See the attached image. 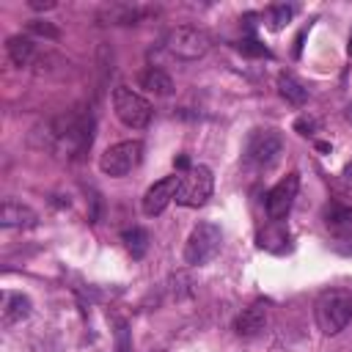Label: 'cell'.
<instances>
[{"label": "cell", "instance_id": "23", "mask_svg": "<svg viewBox=\"0 0 352 352\" xmlns=\"http://www.w3.org/2000/svg\"><path fill=\"white\" fill-rule=\"evenodd\" d=\"M118 352H129V344H126V327H124V324L118 327Z\"/></svg>", "mask_w": 352, "mask_h": 352}, {"label": "cell", "instance_id": "24", "mask_svg": "<svg viewBox=\"0 0 352 352\" xmlns=\"http://www.w3.org/2000/svg\"><path fill=\"white\" fill-rule=\"evenodd\" d=\"M344 173H346V179H352V162L346 165V170H344Z\"/></svg>", "mask_w": 352, "mask_h": 352}, {"label": "cell", "instance_id": "18", "mask_svg": "<svg viewBox=\"0 0 352 352\" xmlns=\"http://www.w3.org/2000/svg\"><path fill=\"white\" fill-rule=\"evenodd\" d=\"M124 242H126V250L132 253V258H140L148 248V234L143 228H132V231L124 234Z\"/></svg>", "mask_w": 352, "mask_h": 352}, {"label": "cell", "instance_id": "21", "mask_svg": "<svg viewBox=\"0 0 352 352\" xmlns=\"http://www.w3.org/2000/svg\"><path fill=\"white\" fill-rule=\"evenodd\" d=\"M314 118H297V124H294V129L300 132V135H314Z\"/></svg>", "mask_w": 352, "mask_h": 352}, {"label": "cell", "instance_id": "20", "mask_svg": "<svg viewBox=\"0 0 352 352\" xmlns=\"http://www.w3.org/2000/svg\"><path fill=\"white\" fill-rule=\"evenodd\" d=\"M330 248H333L336 253H341V256H352V231H346V234L336 236Z\"/></svg>", "mask_w": 352, "mask_h": 352}, {"label": "cell", "instance_id": "26", "mask_svg": "<svg viewBox=\"0 0 352 352\" xmlns=\"http://www.w3.org/2000/svg\"><path fill=\"white\" fill-rule=\"evenodd\" d=\"M349 116H352V104H349Z\"/></svg>", "mask_w": 352, "mask_h": 352}, {"label": "cell", "instance_id": "1", "mask_svg": "<svg viewBox=\"0 0 352 352\" xmlns=\"http://www.w3.org/2000/svg\"><path fill=\"white\" fill-rule=\"evenodd\" d=\"M314 316H316V324L324 336L341 333L352 322V294L344 292V289L322 292L316 305H314Z\"/></svg>", "mask_w": 352, "mask_h": 352}, {"label": "cell", "instance_id": "22", "mask_svg": "<svg viewBox=\"0 0 352 352\" xmlns=\"http://www.w3.org/2000/svg\"><path fill=\"white\" fill-rule=\"evenodd\" d=\"M30 8L33 11H50V8H55V0H30Z\"/></svg>", "mask_w": 352, "mask_h": 352}, {"label": "cell", "instance_id": "6", "mask_svg": "<svg viewBox=\"0 0 352 352\" xmlns=\"http://www.w3.org/2000/svg\"><path fill=\"white\" fill-rule=\"evenodd\" d=\"M143 160V143L140 140H121L110 148H104V154L99 157V168L104 176H126L132 173Z\"/></svg>", "mask_w": 352, "mask_h": 352}, {"label": "cell", "instance_id": "16", "mask_svg": "<svg viewBox=\"0 0 352 352\" xmlns=\"http://www.w3.org/2000/svg\"><path fill=\"white\" fill-rule=\"evenodd\" d=\"M278 91H280V96L286 99V102H292V104H305L308 102V88L294 77V74H278Z\"/></svg>", "mask_w": 352, "mask_h": 352}, {"label": "cell", "instance_id": "3", "mask_svg": "<svg viewBox=\"0 0 352 352\" xmlns=\"http://www.w3.org/2000/svg\"><path fill=\"white\" fill-rule=\"evenodd\" d=\"M209 47H212V38L206 36V30L192 25H179L165 33V50L182 60H198L209 52Z\"/></svg>", "mask_w": 352, "mask_h": 352}, {"label": "cell", "instance_id": "14", "mask_svg": "<svg viewBox=\"0 0 352 352\" xmlns=\"http://www.w3.org/2000/svg\"><path fill=\"white\" fill-rule=\"evenodd\" d=\"M140 88H146L154 96H168L173 91V80L160 66H148L146 72H140Z\"/></svg>", "mask_w": 352, "mask_h": 352}, {"label": "cell", "instance_id": "25", "mask_svg": "<svg viewBox=\"0 0 352 352\" xmlns=\"http://www.w3.org/2000/svg\"><path fill=\"white\" fill-rule=\"evenodd\" d=\"M349 55H352V36H349Z\"/></svg>", "mask_w": 352, "mask_h": 352}, {"label": "cell", "instance_id": "15", "mask_svg": "<svg viewBox=\"0 0 352 352\" xmlns=\"http://www.w3.org/2000/svg\"><path fill=\"white\" fill-rule=\"evenodd\" d=\"M264 324H267V311L258 308V305H253V308H245V311L236 316L234 330H236L239 336H256L258 330H264Z\"/></svg>", "mask_w": 352, "mask_h": 352}, {"label": "cell", "instance_id": "8", "mask_svg": "<svg viewBox=\"0 0 352 352\" xmlns=\"http://www.w3.org/2000/svg\"><path fill=\"white\" fill-rule=\"evenodd\" d=\"M297 190H300V173L292 170V173H286V176L267 192V214H270L275 223L283 220V217L292 212L294 198H297Z\"/></svg>", "mask_w": 352, "mask_h": 352}, {"label": "cell", "instance_id": "13", "mask_svg": "<svg viewBox=\"0 0 352 352\" xmlns=\"http://www.w3.org/2000/svg\"><path fill=\"white\" fill-rule=\"evenodd\" d=\"M6 52H8V60H11L14 66H28L30 58H33V52H36V44H33L30 36L16 33V36H11V38L6 41Z\"/></svg>", "mask_w": 352, "mask_h": 352}, {"label": "cell", "instance_id": "9", "mask_svg": "<svg viewBox=\"0 0 352 352\" xmlns=\"http://www.w3.org/2000/svg\"><path fill=\"white\" fill-rule=\"evenodd\" d=\"M176 187H179V176H165V179L154 182V184L146 190V195H143V212H146L148 217L162 214L165 206L176 198Z\"/></svg>", "mask_w": 352, "mask_h": 352}, {"label": "cell", "instance_id": "12", "mask_svg": "<svg viewBox=\"0 0 352 352\" xmlns=\"http://www.w3.org/2000/svg\"><path fill=\"white\" fill-rule=\"evenodd\" d=\"M96 16L104 25H132L143 16V8L135 3H110V6H102Z\"/></svg>", "mask_w": 352, "mask_h": 352}, {"label": "cell", "instance_id": "19", "mask_svg": "<svg viewBox=\"0 0 352 352\" xmlns=\"http://www.w3.org/2000/svg\"><path fill=\"white\" fill-rule=\"evenodd\" d=\"M324 223L327 226H352V206H338V204L327 206Z\"/></svg>", "mask_w": 352, "mask_h": 352}, {"label": "cell", "instance_id": "7", "mask_svg": "<svg viewBox=\"0 0 352 352\" xmlns=\"http://www.w3.org/2000/svg\"><path fill=\"white\" fill-rule=\"evenodd\" d=\"M280 148H283V140L275 129H256L245 143V160L256 168H270L278 162Z\"/></svg>", "mask_w": 352, "mask_h": 352}, {"label": "cell", "instance_id": "5", "mask_svg": "<svg viewBox=\"0 0 352 352\" xmlns=\"http://www.w3.org/2000/svg\"><path fill=\"white\" fill-rule=\"evenodd\" d=\"M113 110H116L118 121L124 126H132V129H143L151 121V104H148V99H143L138 91L126 88V85H118L113 91Z\"/></svg>", "mask_w": 352, "mask_h": 352}, {"label": "cell", "instance_id": "10", "mask_svg": "<svg viewBox=\"0 0 352 352\" xmlns=\"http://www.w3.org/2000/svg\"><path fill=\"white\" fill-rule=\"evenodd\" d=\"M36 212L14 198H6L3 201V209H0V226L3 228H30L36 226Z\"/></svg>", "mask_w": 352, "mask_h": 352}, {"label": "cell", "instance_id": "11", "mask_svg": "<svg viewBox=\"0 0 352 352\" xmlns=\"http://www.w3.org/2000/svg\"><path fill=\"white\" fill-rule=\"evenodd\" d=\"M30 316V300L22 292H3V305H0V319L6 327L22 322Z\"/></svg>", "mask_w": 352, "mask_h": 352}, {"label": "cell", "instance_id": "4", "mask_svg": "<svg viewBox=\"0 0 352 352\" xmlns=\"http://www.w3.org/2000/svg\"><path fill=\"white\" fill-rule=\"evenodd\" d=\"M214 190V179L212 170L206 165H190L182 176H179V187H176V204L179 206H204L209 201Z\"/></svg>", "mask_w": 352, "mask_h": 352}, {"label": "cell", "instance_id": "17", "mask_svg": "<svg viewBox=\"0 0 352 352\" xmlns=\"http://www.w3.org/2000/svg\"><path fill=\"white\" fill-rule=\"evenodd\" d=\"M294 6H286V3H280V6H270L267 8V14H264V22H267V28L270 30H283L286 25H289V19L294 16Z\"/></svg>", "mask_w": 352, "mask_h": 352}, {"label": "cell", "instance_id": "2", "mask_svg": "<svg viewBox=\"0 0 352 352\" xmlns=\"http://www.w3.org/2000/svg\"><path fill=\"white\" fill-rule=\"evenodd\" d=\"M220 245H223V231L220 226L214 223H198L187 242H184V261L192 264V267H201V264H209L217 253H220Z\"/></svg>", "mask_w": 352, "mask_h": 352}]
</instances>
